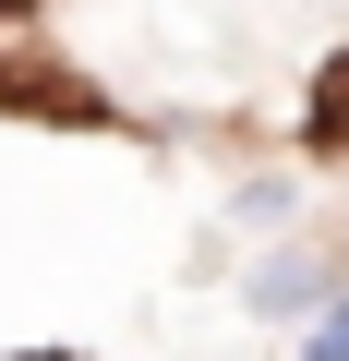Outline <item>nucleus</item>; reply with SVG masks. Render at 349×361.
Returning <instances> with one entry per match:
<instances>
[{"label": "nucleus", "mask_w": 349, "mask_h": 361, "mask_svg": "<svg viewBox=\"0 0 349 361\" xmlns=\"http://www.w3.org/2000/svg\"><path fill=\"white\" fill-rule=\"evenodd\" d=\"M253 301H265V313H289V301H313V265H265V277H253Z\"/></svg>", "instance_id": "1"}, {"label": "nucleus", "mask_w": 349, "mask_h": 361, "mask_svg": "<svg viewBox=\"0 0 349 361\" xmlns=\"http://www.w3.org/2000/svg\"><path fill=\"white\" fill-rule=\"evenodd\" d=\"M301 361H349V301H325V325L301 337Z\"/></svg>", "instance_id": "2"}]
</instances>
